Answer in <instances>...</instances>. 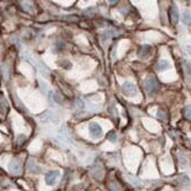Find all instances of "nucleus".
<instances>
[{
    "mask_svg": "<svg viewBox=\"0 0 191 191\" xmlns=\"http://www.w3.org/2000/svg\"><path fill=\"white\" fill-rule=\"evenodd\" d=\"M160 88V85H159V82L158 80L152 77V76H149L147 79L144 80V89L147 90L149 94H154V93H157L158 90Z\"/></svg>",
    "mask_w": 191,
    "mask_h": 191,
    "instance_id": "1",
    "label": "nucleus"
},
{
    "mask_svg": "<svg viewBox=\"0 0 191 191\" xmlns=\"http://www.w3.org/2000/svg\"><path fill=\"white\" fill-rule=\"evenodd\" d=\"M89 135H90L93 139H100V137H102L103 135L102 127L98 125L97 123H90V124H89Z\"/></svg>",
    "mask_w": 191,
    "mask_h": 191,
    "instance_id": "2",
    "label": "nucleus"
},
{
    "mask_svg": "<svg viewBox=\"0 0 191 191\" xmlns=\"http://www.w3.org/2000/svg\"><path fill=\"white\" fill-rule=\"evenodd\" d=\"M8 168H9V172L12 174H15V175H18L21 174L22 172V165L20 160L17 158H13L10 162H9V165H8Z\"/></svg>",
    "mask_w": 191,
    "mask_h": 191,
    "instance_id": "3",
    "label": "nucleus"
},
{
    "mask_svg": "<svg viewBox=\"0 0 191 191\" xmlns=\"http://www.w3.org/2000/svg\"><path fill=\"white\" fill-rule=\"evenodd\" d=\"M123 90H124V94L127 96H135L137 94V87L131 81H125L124 82Z\"/></svg>",
    "mask_w": 191,
    "mask_h": 191,
    "instance_id": "4",
    "label": "nucleus"
},
{
    "mask_svg": "<svg viewBox=\"0 0 191 191\" xmlns=\"http://www.w3.org/2000/svg\"><path fill=\"white\" fill-rule=\"evenodd\" d=\"M60 177V172L59 170H51L46 176H45V181L48 185H54L56 183L57 179Z\"/></svg>",
    "mask_w": 191,
    "mask_h": 191,
    "instance_id": "5",
    "label": "nucleus"
},
{
    "mask_svg": "<svg viewBox=\"0 0 191 191\" xmlns=\"http://www.w3.org/2000/svg\"><path fill=\"white\" fill-rule=\"evenodd\" d=\"M39 118H40L41 120H44L45 123H48V121H51H51H53L54 124H56V123H57V120H59L57 117H56L53 112H48V111H47V112H45L44 115H40Z\"/></svg>",
    "mask_w": 191,
    "mask_h": 191,
    "instance_id": "6",
    "label": "nucleus"
},
{
    "mask_svg": "<svg viewBox=\"0 0 191 191\" xmlns=\"http://www.w3.org/2000/svg\"><path fill=\"white\" fill-rule=\"evenodd\" d=\"M169 62L167 60H160L156 65H154V69H156V71H158V72H162V71H165V70H167L169 69Z\"/></svg>",
    "mask_w": 191,
    "mask_h": 191,
    "instance_id": "7",
    "label": "nucleus"
},
{
    "mask_svg": "<svg viewBox=\"0 0 191 191\" xmlns=\"http://www.w3.org/2000/svg\"><path fill=\"white\" fill-rule=\"evenodd\" d=\"M28 169L33 174H39L41 172V167L39 165H37L33 159H30L29 162H28Z\"/></svg>",
    "mask_w": 191,
    "mask_h": 191,
    "instance_id": "8",
    "label": "nucleus"
},
{
    "mask_svg": "<svg viewBox=\"0 0 191 191\" xmlns=\"http://www.w3.org/2000/svg\"><path fill=\"white\" fill-rule=\"evenodd\" d=\"M150 51H151V48H150L149 45H143V46L140 47V49L137 51V55L140 56L141 59H145L148 55L150 54Z\"/></svg>",
    "mask_w": 191,
    "mask_h": 191,
    "instance_id": "9",
    "label": "nucleus"
},
{
    "mask_svg": "<svg viewBox=\"0 0 191 191\" xmlns=\"http://www.w3.org/2000/svg\"><path fill=\"white\" fill-rule=\"evenodd\" d=\"M169 14H170V17H172V22L174 24H176L179 22V10H177V7L175 5H172Z\"/></svg>",
    "mask_w": 191,
    "mask_h": 191,
    "instance_id": "10",
    "label": "nucleus"
},
{
    "mask_svg": "<svg viewBox=\"0 0 191 191\" xmlns=\"http://www.w3.org/2000/svg\"><path fill=\"white\" fill-rule=\"evenodd\" d=\"M182 21L185 25H190V12H188V10H185L182 15Z\"/></svg>",
    "mask_w": 191,
    "mask_h": 191,
    "instance_id": "11",
    "label": "nucleus"
},
{
    "mask_svg": "<svg viewBox=\"0 0 191 191\" xmlns=\"http://www.w3.org/2000/svg\"><path fill=\"white\" fill-rule=\"evenodd\" d=\"M127 180L133 184V185H140L141 184V181L139 179H136V177H133L132 175H127Z\"/></svg>",
    "mask_w": 191,
    "mask_h": 191,
    "instance_id": "12",
    "label": "nucleus"
},
{
    "mask_svg": "<svg viewBox=\"0 0 191 191\" xmlns=\"http://www.w3.org/2000/svg\"><path fill=\"white\" fill-rule=\"evenodd\" d=\"M108 140L112 142V143H117V135H116V132H111L108 134Z\"/></svg>",
    "mask_w": 191,
    "mask_h": 191,
    "instance_id": "13",
    "label": "nucleus"
},
{
    "mask_svg": "<svg viewBox=\"0 0 191 191\" xmlns=\"http://www.w3.org/2000/svg\"><path fill=\"white\" fill-rule=\"evenodd\" d=\"M183 116L185 119H190V105H187L183 110Z\"/></svg>",
    "mask_w": 191,
    "mask_h": 191,
    "instance_id": "14",
    "label": "nucleus"
},
{
    "mask_svg": "<svg viewBox=\"0 0 191 191\" xmlns=\"http://www.w3.org/2000/svg\"><path fill=\"white\" fill-rule=\"evenodd\" d=\"M25 140H26V137H25L23 134L18 135V136H17V144H18V145H22L23 143L25 142Z\"/></svg>",
    "mask_w": 191,
    "mask_h": 191,
    "instance_id": "15",
    "label": "nucleus"
},
{
    "mask_svg": "<svg viewBox=\"0 0 191 191\" xmlns=\"http://www.w3.org/2000/svg\"><path fill=\"white\" fill-rule=\"evenodd\" d=\"M157 117L159 118V119H162V120H166V119H167V118H166V116L164 115V112H162V110L158 111V115H157Z\"/></svg>",
    "mask_w": 191,
    "mask_h": 191,
    "instance_id": "16",
    "label": "nucleus"
},
{
    "mask_svg": "<svg viewBox=\"0 0 191 191\" xmlns=\"http://www.w3.org/2000/svg\"><path fill=\"white\" fill-rule=\"evenodd\" d=\"M41 89H44L45 93H47V92L49 90V88H48V85H47L46 82H43V81H41Z\"/></svg>",
    "mask_w": 191,
    "mask_h": 191,
    "instance_id": "17",
    "label": "nucleus"
},
{
    "mask_svg": "<svg viewBox=\"0 0 191 191\" xmlns=\"http://www.w3.org/2000/svg\"><path fill=\"white\" fill-rule=\"evenodd\" d=\"M77 107H78V108H80V109L84 108V103H82L81 100H78V101H77Z\"/></svg>",
    "mask_w": 191,
    "mask_h": 191,
    "instance_id": "18",
    "label": "nucleus"
},
{
    "mask_svg": "<svg viewBox=\"0 0 191 191\" xmlns=\"http://www.w3.org/2000/svg\"><path fill=\"white\" fill-rule=\"evenodd\" d=\"M112 191H119L117 189V187H115V185H113V187H112Z\"/></svg>",
    "mask_w": 191,
    "mask_h": 191,
    "instance_id": "19",
    "label": "nucleus"
}]
</instances>
